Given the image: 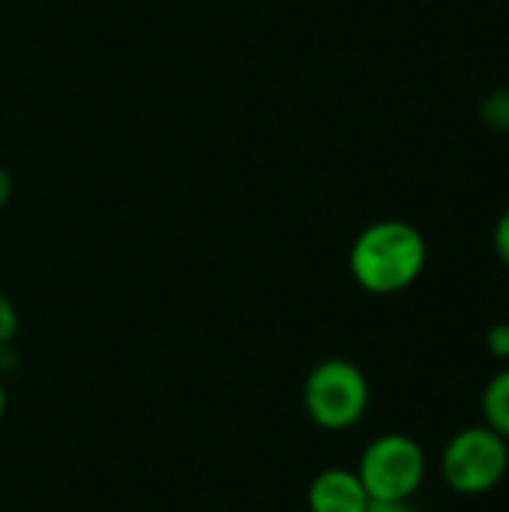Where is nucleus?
I'll use <instances>...</instances> for the list:
<instances>
[{
	"mask_svg": "<svg viewBox=\"0 0 509 512\" xmlns=\"http://www.w3.org/2000/svg\"><path fill=\"white\" fill-rule=\"evenodd\" d=\"M426 258L429 246L417 225L405 219H378L351 243L348 270L366 294L393 297L423 276Z\"/></svg>",
	"mask_w": 509,
	"mask_h": 512,
	"instance_id": "1",
	"label": "nucleus"
},
{
	"mask_svg": "<svg viewBox=\"0 0 509 512\" xmlns=\"http://www.w3.org/2000/svg\"><path fill=\"white\" fill-rule=\"evenodd\" d=\"M369 378L366 372L342 357L321 360L303 381L306 417L324 432H348L369 411Z\"/></svg>",
	"mask_w": 509,
	"mask_h": 512,
	"instance_id": "2",
	"label": "nucleus"
},
{
	"mask_svg": "<svg viewBox=\"0 0 509 512\" xmlns=\"http://www.w3.org/2000/svg\"><path fill=\"white\" fill-rule=\"evenodd\" d=\"M509 471V441L489 426L456 432L441 453V477L462 498L495 492Z\"/></svg>",
	"mask_w": 509,
	"mask_h": 512,
	"instance_id": "3",
	"label": "nucleus"
},
{
	"mask_svg": "<svg viewBox=\"0 0 509 512\" xmlns=\"http://www.w3.org/2000/svg\"><path fill=\"white\" fill-rule=\"evenodd\" d=\"M357 477L372 501H411L426 480V453L411 435L387 432L363 450Z\"/></svg>",
	"mask_w": 509,
	"mask_h": 512,
	"instance_id": "4",
	"label": "nucleus"
},
{
	"mask_svg": "<svg viewBox=\"0 0 509 512\" xmlns=\"http://www.w3.org/2000/svg\"><path fill=\"white\" fill-rule=\"evenodd\" d=\"M369 501L357 471L348 468H324L306 492L309 512H366Z\"/></svg>",
	"mask_w": 509,
	"mask_h": 512,
	"instance_id": "5",
	"label": "nucleus"
},
{
	"mask_svg": "<svg viewBox=\"0 0 509 512\" xmlns=\"http://www.w3.org/2000/svg\"><path fill=\"white\" fill-rule=\"evenodd\" d=\"M480 411H483V426H489L492 432L509 441V366L489 378L480 399Z\"/></svg>",
	"mask_w": 509,
	"mask_h": 512,
	"instance_id": "6",
	"label": "nucleus"
},
{
	"mask_svg": "<svg viewBox=\"0 0 509 512\" xmlns=\"http://www.w3.org/2000/svg\"><path fill=\"white\" fill-rule=\"evenodd\" d=\"M480 123H483L489 132L509 135V87L489 90V93L480 99Z\"/></svg>",
	"mask_w": 509,
	"mask_h": 512,
	"instance_id": "7",
	"label": "nucleus"
},
{
	"mask_svg": "<svg viewBox=\"0 0 509 512\" xmlns=\"http://www.w3.org/2000/svg\"><path fill=\"white\" fill-rule=\"evenodd\" d=\"M486 351L495 360L509 363V321H498V324L489 327V333H486Z\"/></svg>",
	"mask_w": 509,
	"mask_h": 512,
	"instance_id": "8",
	"label": "nucleus"
},
{
	"mask_svg": "<svg viewBox=\"0 0 509 512\" xmlns=\"http://www.w3.org/2000/svg\"><path fill=\"white\" fill-rule=\"evenodd\" d=\"M18 333V312L12 306V300L0 291V348H6Z\"/></svg>",
	"mask_w": 509,
	"mask_h": 512,
	"instance_id": "9",
	"label": "nucleus"
},
{
	"mask_svg": "<svg viewBox=\"0 0 509 512\" xmlns=\"http://www.w3.org/2000/svg\"><path fill=\"white\" fill-rule=\"evenodd\" d=\"M492 246H495V255L501 258V264L509 270V207L501 213V216H498V222H495Z\"/></svg>",
	"mask_w": 509,
	"mask_h": 512,
	"instance_id": "10",
	"label": "nucleus"
},
{
	"mask_svg": "<svg viewBox=\"0 0 509 512\" xmlns=\"http://www.w3.org/2000/svg\"><path fill=\"white\" fill-rule=\"evenodd\" d=\"M366 512H417L411 501H369Z\"/></svg>",
	"mask_w": 509,
	"mask_h": 512,
	"instance_id": "11",
	"label": "nucleus"
},
{
	"mask_svg": "<svg viewBox=\"0 0 509 512\" xmlns=\"http://www.w3.org/2000/svg\"><path fill=\"white\" fill-rule=\"evenodd\" d=\"M9 195H12V177H9V171L0 165V207H6Z\"/></svg>",
	"mask_w": 509,
	"mask_h": 512,
	"instance_id": "12",
	"label": "nucleus"
},
{
	"mask_svg": "<svg viewBox=\"0 0 509 512\" xmlns=\"http://www.w3.org/2000/svg\"><path fill=\"white\" fill-rule=\"evenodd\" d=\"M6 417V387H3V378H0V423Z\"/></svg>",
	"mask_w": 509,
	"mask_h": 512,
	"instance_id": "13",
	"label": "nucleus"
}]
</instances>
